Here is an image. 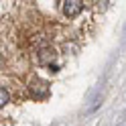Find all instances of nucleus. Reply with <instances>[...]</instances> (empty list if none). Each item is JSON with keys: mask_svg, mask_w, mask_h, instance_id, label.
Segmentation results:
<instances>
[{"mask_svg": "<svg viewBox=\"0 0 126 126\" xmlns=\"http://www.w3.org/2000/svg\"><path fill=\"white\" fill-rule=\"evenodd\" d=\"M29 92H31V96H33L35 100H47V98H49L51 88H49V83H47L45 79L35 77V79L31 81V85H29Z\"/></svg>", "mask_w": 126, "mask_h": 126, "instance_id": "f257e3e1", "label": "nucleus"}, {"mask_svg": "<svg viewBox=\"0 0 126 126\" xmlns=\"http://www.w3.org/2000/svg\"><path fill=\"white\" fill-rule=\"evenodd\" d=\"M8 98H10V96H8V92L2 88V90H0V104H2V106H4V104H8Z\"/></svg>", "mask_w": 126, "mask_h": 126, "instance_id": "7ed1b4c3", "label": "nucleus"}, {"mask_svg": "<svg viewBox=\"0 0 126 126\" xmlns=\"http://www.w3.org/2000/svg\"><path fill=\"white\" fill-rule=\"evenodd\" d=\"M81 10H83V2L81 0H67V2H63V14L69 16V18L77 16Z\"/></svg>", "mask_w": 126, "mask_h": 126, "instance_id": "f03ea898", "label": "nucleus"}]
</instances>
